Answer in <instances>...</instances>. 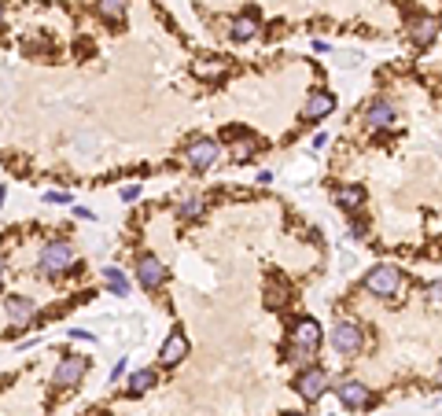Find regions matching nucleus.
Listing matches in <instances>:
<instances>
[{
  "label": "nucleus",
  "mask_w": 442,
  "mask_h": 416,
  "mask_svg": "<svg viewBox=\"0 0 442 416\" xmlns=\"http://www.w3.org/2000/svg\"><path fill=\"white\" fill-rule=\"evenodd\" d=\"M74 262H77V251H74L70 240H48V243L41 247V254H37V272H41V277H48V280H56V277H63V272H67Z\"/></svg>",
  "instance_id": "nucleus-1"
},
{
  "label": "nucleus",
  "mask_w": 442,
  "mask_h": 416,
  "mask_svg": "<svg viewBox=\"0 0 442 416\" xmlns=\"http://www.w3.org/2000/svg\"><path fill=\"white\" fill-rule=\"evenodd\" d=\"M328 346H332L340 357H354V354H361V346H365V332H361L358 321L340 317V321L328 328Z\"/></svg>",
  "instance_id": "nucleus-2"
},
{
  "label": "nucleus",
  "mask_w": 442,
  "mask_h": 416,
  "mask_svg": "<svg viewBox=\"0 0 442 416\" xmlns=\"http://www.w3.org/2000/svg\"><path fill=\"white\" fill-rule=\"evenodd\" d=\"M361 288L376 298H395L402 288H406V272L398 265H372L365 272V280H361Z\"/></svg>",
  "instance_id": "nucleus-3"
},
{
  "label": "nucleus",
  "mask_w": 442,
  "mask_h": 416,
  "mask_svg": "<svg viewBox=\"0 0 442 416\" xmlns=\"http://www.w3.org/2000/svg\"><path fill=\"white\" fill-rule=\"evenodd\" d=\"M291 391L303 398V401H310V406H314V401H321L324 394L332 391V376L324 372L321 365H310V369H303L295 376V383H291Z\"/></svg>",
  "instance_id": "nucleus-4"
},
{
  "label": "nucleus",
  "mask_w": 442,
  "mask_h": 416,
  "mask_svg": "<svg viewBox=\"0 0 442 416\" xmlns=\"http://www.w3.org/2000/svg\"><path fill=\"white\" fill-rule=\"evenodd\" d=\"M133 277L140 280V288H144V291H159L162 284L170 280V269H166L162 258H155V254H137Z\"/></svg>",
  "instance_id": "nucleus-5"
},
{
  "label": "nucleus",
  "mask_w": 442,
  "mask_h": 416,
  "mask_svg": "<svg viewBox=\"0 0 442 416\" xmlns=\"http://www.w3.org/2000/svg\"><path fill=\"white\" fill-rule=\"evenodd\" d=\"M218 159H221V144L211 140V137H199V140H192V144L185 148V162H188V170H196V174L211 170Z\"/></svg>",
  "instance_id": "nucleus-6"
},
{
  "label": "nucleus",
  "mask_w": 442,
  "mask_h": 416,
  "mask_svg": "<svg viewBox=\"0 0 442 416\" xmlns=\"http://www.w3.org/2000/svg\"><path fill=\"white\" fill-rule=\"evenodd\" d=\"M332 391L340 398V406H346V409H369L372 406V387L361 383V380H340V383H332Z\"/></svg>",
  "instance_id": "nucleus-7"
},
{
  "label": "nucleus",
  "mask_w": 442,
  "mask_h": 416,
  "mask_svg": "<svg viewBox=\"0 0 442 416\" xmlns=\"http://www.w3.org/2000/svg\"><path fill=\"white\" fill-rule=\"evenodd\" d=\"M288 343L291 346H303V350H321V343H324V328L314 321V317H298L295 324H291V332H288Z\"/></svg>",
  "instance_id": "nucleus-8"
},
{
  "label": "nucleus",
  "mask_w": 442,
  "mask_h": 416,
  "mask_svg": "<svg viewBox=\"0 0 442 416\" xmlns=\"http://www.w3.org/2000/svg\"><path fill=\"white\" fill-rule=\"evenodd\" d=\"M85 372H89V357H63L56 372H52V387H59V391H67V387H77L85 380Z\"/></svg>",
  "instance_id": "nucleus-9"
},
{
  "label": "nucleus",
  "mask_w": 442,
  "mask_h": 416,
  "mask_svg": "<svg viewBox=\"0 0 442 416\" xmlns=\"http://www.w3.org/2000/svg\"><path fill=\"white\" fill-rule=\"evenodd\" d=\"M361 122H365L369 129H391V125H398V111H395V103L387 96H376L372 103H365Z\"/></svg>",
  "instance_id": "nucleus-10"
},
{
  "label": "nucleus",
  "mask_w": 442,
  "mask_h": 416,
  "mask_svg": "<svg viewBox=\"0 0 442 416\" xmlns=\"http://www.w3.org/2000/svg\"><path fill=\"white\" fill-rule=\"evenodd\" d=\"M258 33H262V11H258V8H247V11H240V15L229 22V37H232V41H240V45L254 41Z\"/></svg>",
  "instance_id": "nucleus-11"
},
{
  "label": "nucleus",
  "mask_w": 442,
  "mask_h": 416,
  "mask_svg": "<svg viewBox=\"0 0 442 416\" xmlns=\"http://www.w3.org/2000/svg\"><path fill=\"white\" fill-rule=\"evenodd\" d=\"M188 350H192L188 335L181 332V328H174V332L162 339V346H159V361H162V369H174V365H181V361L188 357Z\"/></svg>",
  "instance_id": "nucleus-12"
},
{
  "label": "nucleus",
  "mask_w": 442,
  "mask_h": 416,
  "mask_svg": "<svg viewBox=\"0 0 442 416\" xmlns=\"http://www.w3.org/2000/svg\"><path fill=\"white\" fill-rule=\"evenodd\" d=\"M409 41L417 45V48H432L439 41V33H442V22L435 15H417V19H409Z\"/></svg>",
  "instance_id": "nucleus-13"
},
{
  "label": "nucleus",
  "mask_w": 442,
  "mask_h": 416,
  "mask_svg": "<svg viewBox=\"0 0 442 416\" xmlns=\"http://www.w3.org/2000/svg\"><path fill=\"white\" fill-rule=\"evenodd\" d=\"M332 111H335V96L328 93V88H310L306 107H303V118L306 122H321V118H328Z\"/></svg>",
  "instance_id": "nucleus-14"
},
{
  "label": "nucleus",
  "mask_w": 442,
  "mask_h": 416,
  "mask_svg": "<svg viewBox=\"0 0 442 416\" xmlns=\"http://www.w3.org/2000/svg\"><path fill=\"white\" fill-rule=\"evenodd\" d=\"M4 306H8V317H11L15 328H26V324L37 317V302H33L30 295H8Z\"/></svg>",
  "instance_id": "nucleus-15"
},
{
  "label": "nucleus",
  "mask_w": 442,
  "mask_h": 416,
  "mask_svg": "<svg viewBox=\"0 0 442 416\" xmlns=\"http://www.w3.org/2000/svg\"><path fill=\"white\" fill-rule=\"evenodd\" d=\"M365 199H369L365 185H343L340 192H335V206H340V210H346V214L361 210V206H365Z\"/></svg>",
  "instance_id": "nucleus-16"
},
{
  "label": "nucleus",
  "mask_w": 442,
  "mask_h": 416,
  "mask_svg": "<svg viewBox=\"0 0 442 416\" xmlns=\"http://www.w3.org/2000/svg\"><path fill=\"white\" fill-rule=\"evenodd\" d=\"M192 74L199 77V82H221V77L229 74V63L225 59H214V56H203L192 63Z\"/></svg>",
  "instance_id": "nucleus-17"
},
{
  "label": "nucleus",
  "mask_w": 442,
  "mask_h": 416,
  "mask_svg": "<svg viewBox=\"0 0 442 416\" xmlns=\"http://www.w3.org/2000/svg\"><path fill=\"white\" fill-rule=\"evenodd\" d=\"M103 288H107L114 298H125L129 295V280H125V272L119 265H107L103 269Z\"/></svg>",
  "instance_id": "nucleus-18"
},
{
  "label": "nucleus",
  "mask_w": 442,
  "mask_h": 416,
  "mask_svg": "<svg viewBox=\"0 0 442 416\" xmlns=\"http://www.w3.org/2000/svg\"><path fill=\"white\" fill-rule=\"evenodd\" d=\"M151 387H159V372H155V369L129 372V391H133V394H144V391H151Z\"/></svg>",
  "instance_id": "nucleus-19"
},
{
  "label": "nucleus",
  "mask_w": 442,
  "mask_h": 416,
  "mask_svg": "<svg viewBox=\"0 0 442 416\" xmlns=\"http://www.w3.org/2000/svg\"><path fill=\"white\" fill-rule=\"evenodd\" d=\"M125 8H129V0H96V15L103 22H122Z\"/></svg>",
  "instance_id": "nucleus-20"
},
{
  "label": "nucleus",
  "mask_w": 442,
  "mask_h": 416,
  "mask_svg": "<svg viewBox=\"0 0 442 416\" xmlns=\"http://www.w3.org/2000/svg\"><path fill=\"white\" fill-rule=\"evenodd\" d=\"M203 210H206L203 196H181V203H177V214L185 217V221H196V217H203Z\"/></svg>",
  "instance_id": "nucleus-21"
},
{
  "label": "nucleus",
  "mask_w": 442,
  "mask_h": 416,
  "mask_svg": "<svg viewBox=\"0 0 442 416\" xmlns=\"http://www.w3.org/2000/svg\"><path fill=\"white\" fill-rule=\"evenodd\" d=\"M288 284H284V280H277V277H269L266 280V302L269 306H284V302H288Z\"/></svg>",
  "instance_id": "nucleus-22"
},
{
  "label": "nucleus",
  "mask_w": 442,
  "mask_h": 416,
  "mask_svg": "<svg viewBox=\"0 0 442 416\" xmlns=\"http://www.w3.org/2000/svg\"><path fill=\"white\" fill-rule=\"evenodd\" d=\"M314 350H303V346H291L288 343V361H291V365H298V369H310V365H314Z\"/></svg>",
  "instance_id": "nucleus-23"
},
{
  "label": "nucleus",
  "mask_w": 442,
  "mask_h": 416,
  "mask_svg": "<svg viewBox=\"0 0 442 416\" xmlns=\"http://www.w3.org/2000/svg\"><path fill=\"white\" fill-rule=\"evenodd\" d=\"M119 196H122V203H133V199H140V185H137V180H133V185H122V192H119Z\"/></svg>",
  "instance_id": "nucleus-24"
},
{
  "label": "nucleus",
  "mask_w": 442,
  "mask_h": 416,
  "mask_svg": "<svg viewBox=\"0 0 442 416\" xmlns=\"http://www.w3.org/2000/svg\"><path fill=\"white\" fill-rule=\"evenodd\" d=\"M424 295H427V298H432V302H442V277H439V280H432V284H427V288H424Z\"/></svg>",
  "instance_id": "nucleus-25"
},
{
  "label": "nucleus",
  "mask_w": 442,
  "mask_h": 416,
  "mask_svg": "<svg viewBox=\"0 0 442 416\" xmlns=\"http://www.w3.org/2000/svg\"><path fill=\"white\" fill-rule=\"evenodd\" d=\"M125 369H129V361H125V357H119V361H114V369H111V380H122Z\"/></svg>",
  "instance_id": "nucleus-26"
},
{
  "label": "nucleus",
  "mask_w": 442,
  "mask_h": 416,
  "mask_svg": "<svg viewBox=\"0 0 442 416\" xmlns=\"http://www.w3.org/2000/svg\"><path fill=\"white\" fill-rule=\"evenodd\" d=\"M45 199H48V203H70L67 192H45Z\"/></svg>",
  "instance_id": "nucleus-27"
},
{
  "label": "nucleus",
  "mask_w": 442,
  "mask_h": 416,
  "mask_svg": "<svg viewBox=\"0 0 442 416\" xmlns=\"http://www.w3.org/2000/svg\"><path fill=\"white\" fill-rule=\"evenodd\" d=\"M74 217H82V221H96V214L89 210V206H74Z\"/></svg>",
  "instance_id": "nucleus-28"
},
{
  "label": "nucleus",
  "mask_w": 442,
  "mask_h": 416,
  "mask_svg": "<svg viewBox=\"0 0 442 416\" xmlns=\"http://www.w3.org/2000/svg\"><path fill=\"white\" fill-rule=\"evenodd\" d=\"M70 339H85V343H93V332H82V328H70Z\"/></svg>",
  "instance_id": "nucleus-29"
},
{
  "label": "nucleus",
  "mask_w": 442,
  "mask_h": 416,
  "mask_svg": "<svg viewBox=\"0 0 442 416\" xmlns=\"http://www.w3.org/2000/svg\"><path fill=\"white\" fill-rule=\"evenodd\" d=\"M280 416H306V413H303V409H284Z\"/></svg>",
  "instance_id": "nucleus-30"
},
{
  "label": "nucleus",
  "mask_w": 442,
  "mask_h": 416,
  "mask_svg": "<svg viewBox=\"0 0 442 416\" xmlns=\"http://www.w3.org/2000/svg\"><path fill=\"white\" fill-rule=\"evenodd\" d=\"M435 387H442V365H439V372H435Z\"/></svg>",
  "instance_id": "nucleus-31"
},
{
  "label": "nucleus",
  "mask_w": 442,
  "mask_h": 416,
  "mask_svg": "<svg viewBox=\"0 0 442 416\" xmlns=\"http://www.w3.org/2000/svg\"><path fill=\"white\" fill-rule=\"evenodd\" d=\"M4 196H8V188H4V185H0V203H4Z\"/></svg>",
  "instance_id": "nucleus-32"
},
{
  "label": "nucleus",
  "mask_w": 442,
  "mask_h": 416,
  "mask_svg": "<svg viewBox=\"0 0 442 416\" xmlns=\"http://www.w3.org/2000/svg\"><path fill=\"white\" fill-rule=\"evenodd\" d=\"M0 26H4V4H0Z\"/></svg>",
  "instance_id": "nucleus-33"
},
{
  "label": "nucleus",
  "mask_w": 442,
  "mask_h": 416,
  "mask_svg": "<svg viewBox=\"0 0 442 416\" xmlns=\"http://www.w3.org/2000/svg\"><path fill=\"white\" fill-rule=\"evenodd\" d=\"M0 277H4V258H0Z\"/></svg>",
  "instance_id": "nucleus-34"
},
{
  "label": "nucleus",
  "mask_w": 442,
  "mask_h": 416,
  "mask_svg": "<svg viewBox=\"0 0 442 416\" xmlns=\"http://www.w3.org/2000/svg\"><path fill=\"white\" fill-rule=\"evenodd\" d=\"M439 22H442V19H439Z\"/></svg>",
  "instance_id": "nucleus-35"
}]
</instances>
